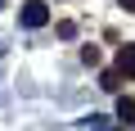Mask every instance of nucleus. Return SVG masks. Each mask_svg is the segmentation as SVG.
<instances>
[{"mask_svg":"<svg viewBox=\"0 0 135 131\" xmlns=\"http://www.w3.org/2000/svg\"><path fill=\"white\" fill-rule=\"evenodd\" d=\"M18 18H23V27H45L50 23V9H45V0H27Z\"/></svg>","mask_w":135,"mask_h":131,"instance_id":"f257e3e1","label":"nucleus"},{"mask_svg":"<svg viewBox=\"0 0 135 131\" xmlns=\"http://www.w3.org/2000/svg\"><path fill=\"white\" fill-rule=\"evenodd\" d=\"M117 68H122L126 77H135V45H122V50H117Z\"/></svg>","mask_w":135,"mask_h":131,"instance_id":"f03ea898","label":"nucleus"},{"mask_svg":"<svg viewBox=\"0 0 135 131\" xmlns=\"http://www.w3.org/2000/svg\"><path fill=\"white\" fill-rule=\"evenodd\" d=\"M122 77H126L122 68H108V73L99 77V86H104V91H122Z\"/></svg>","mask_w":135,"mask_h":131,"instance_id":"7ed1b4c3","label":"nucleus"},{"mask_svg":"<svg viewBox=\"0 0 135 131\" xmlns=\"http://www.w3.org/2000/svg\"><path fill=\"white\" fill-rule=\"evenodd\" d=\"M117 118L122 122H135V95H122L117 100Z\"/></svg>","mask_w":135,"mask_h":131,"instance_id":"20e7f679","label":"nucleus"},{"mask_svg":"<svg viewBox=\"0 0 135 131\" xmlns=\"http://www.w3.org/2000/svg\"><path fill=\"white\" fill-rule=\"evenodd\" d=\"M81 63H86V68H99V50L86 45V50H81Z\"/></svg>","mask_w":135,"mask_h":131,"instance_id":"39448f33","label":"nucleus"},{"mask_svg":"<svg viewBox=\"0 0 135 131\" xmlns=\"http://www.w3.org/2000/svg\"><path fill=\"white\" fill-rule=\"evenodd\" d=\"M117 5H122V9H126V14H135V0H117Z\"/></svg>","mask_w":135,"mask_h":131,"instance_id":"423d86ee","label":"nucleus"}]
</instances>
